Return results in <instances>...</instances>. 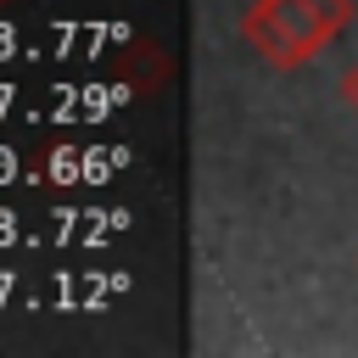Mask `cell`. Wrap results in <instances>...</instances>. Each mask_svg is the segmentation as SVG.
<instances>
[{"mask_svg": "<svg viewBox=\"0 0 358 358\" xmlns=\"http://www.w3.org/2000/svg\"><path fill=\"white\" fill-rule=\"evenodd\" d=\"M241 39L268 67H302L313 50L336 39V22L313 0H252L241 11Z\"/></svg>", "mask_w": 358, "mask_h": 358, "instance_id": "cell-1", "label": "cell"}, {"mask_svg": "<svg viewBox=\"0 0 358 358\" xmlns=\"http://www.w3.org/2000/svg\"><path fill=\"white\" fill-rule=\"evenodd\" d=\"M341 95H347V106H352V112H358V62H352V67H347V78H341Z\"/></svg>", "mask_w": 358, "mask_h": 358, "instance_id": "cell-2", "label": "cell"}]
</instances>
